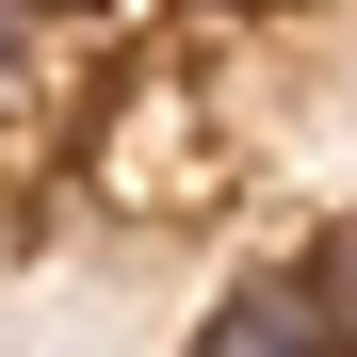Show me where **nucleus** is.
I'll return each mask as SVG.
<instances>
[{
	"instance_id": "nucleus-3",
	"label": "nucleus",
	"mask_w": 357,
	"mask_h": 357,
	"mask_svg": "<svg viewBox=\"0 0 357 357\" xmlns=\"http://www.w3.org/2000/svg\"><path fill=\"white\" fill-rule=\"evenodd\" d=\"M17 66H33V0H0V98H17Z\"/></svg>"
},
{
	"instance_id": "nucleus-2",
	"label": "nucleus",
	"mask_w": 357,
	"mask_h": 357,
	"mask_svg": "<svg viewBox=\"0 0 357 357\" xmlns=\"http://www.w3.org/2000/svg\"><path fill=\"white\" fill-rule=\"evenodd\" d=\"M292 292H309V309H325V341L357 357V211H341V227H309V260H292Z\"/></svg>"
},
{
	"instance_id": "nucleus-1",
	"label": "nucleus",
	"mask_w": 357,
	"mask_h": 357,
	"mask_svg": "<svg viewBox=\"0 0 357 357\" xmlns=\"http://www.w3.org/2000/svg\"><path fill=\"white\" fill-rule=\"evenodd\" d=\"M195 357H341V341H325V309H309L292 276H244V292L211 309V341H195Z\"/></svg>"
}]
</instances>
